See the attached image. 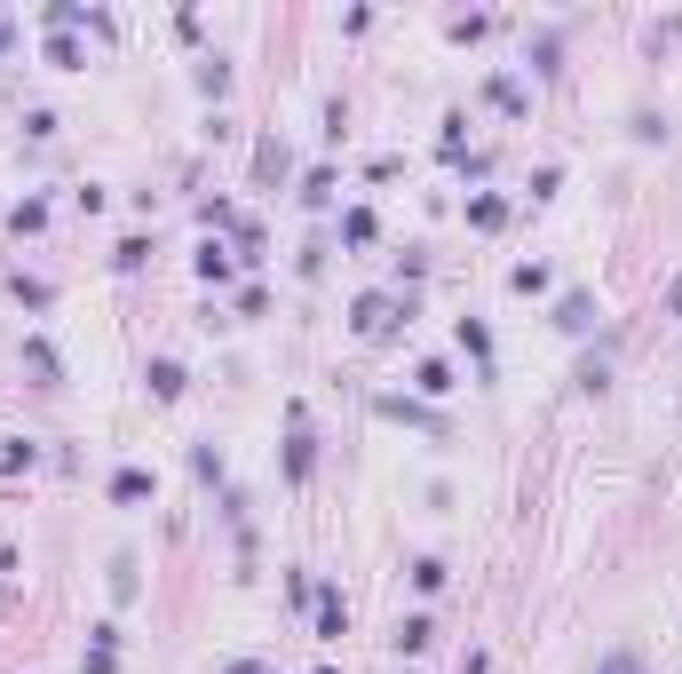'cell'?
I'll list each match as a JSON object with an SVG mask.
<instances>
[{
    "mask_svg": "<svg viewBox=\"0 0 682 674\" xmlns=\"http://www.w3.org/2000/svg\"><path fill=\"white\" fill-rule=\"evenodd\" d=\"M341 627H349V603L334 587H318V643H341Z\"/></svg>",
    "mask_w": 682,
    "mask_h": 674,
    "instance_id": "6da1fadb",
    "label": "cell"
},
{
    "mask_svg": "<svg viewBox=\"0 0 682 674\" xmlns=\"http://www.w3.org/2000/svg\"><path fill=\"white\" fill-rule=\"evenodd\" d=\"M556 326H564V334H587V326H595V294H564V302H556Z\"/></svg>",
    "mask_w": 682,
    "mask_h": 674,
    "instance_id": "7a4b0ae2",
    "label": "cell"
},
{
    "mask_svg": "<svg viewBox=\"0 0 682 674\" xmlns=\"http://www.w3.org/2000/svg\"><path fill=\"white\" fill-rule=\"evenodd\" d=\"M143 381H151V397H183V365H175V357H151Z\"/></svg>",
    "mask_w": 682,
    "mask_h": 674,
    "instance_id": "3957f363",
    "label": "cell"
},
{
    "mask_svg": "<svg viewBox=\"0 0 682 674\" xmlns=\"http://www.w3.org/2000/svg\"><path fill=\"white\" fill-rule=\"evenodd\" d=\"M112 500H119V508L151 500V468H119V476H112Z\"/></svg>",
    "mask_w": 682,
    "mask_h": 674,
    "instance_id": "277c9868",
    "label": "cell"
},
{
    "mask_svg": "<svg viewBox=\"0 0 682 674\" xmlns=\"http://www.w3.org/2000/svg\"><path fill=\"white\" fill-rule=\"evenodd\" d=\"M389 310H397L389 294H365V302H357V334H381V326H389Z\"/></svg>",
    "mask_w": 682,
    "mask_h": 674,
    "instance_id": "5b68a950",
    "label": "cell"
},
{
    "mask_svg": "<svg viewBox=\"0 0 682 674\" xmlns=\"http://www.w3.org/2000/svg\"><path fill=\"white\" fill-rule=\"evenodd\" d=\"M429 643H437V627H429L421 611H413V619H397V651H429Z\"/></svg>",
    "mask_w": 682,
    "mask_h": 674,
    "instance_id": "8992f818",
    "label": "cell"
},
{
    "mask_svg": "<svg viewBox=\"0 0 682 674\" xmlns=\"http://www.w3.org/2000/svg\"><path fill=\"white\" fill-rule=\"evenodd\" d=\"M460 349H468V357H476V365H484V373H492V334H484V326H476V318H460Z\"/></svg>",
    "mask_w": 682,
    "mask_h": 674,
    "instance_id": "52a82bcc",
    "label": "cell"
},
{
    "mask_svg": "<svg viewBox=\"0 0 682 674\" xmlns=\"http://www.w3.org/2000/svg\"><path fill=\"white\" fill-rule=\"evenodd\" d=\"M595 674H643V651H635V643H619V651H603V659H595Z\"/></svg>",
    "mask_w": 682,
    "mask_h": 674,
    "instance_id": "ba28073f",
    "label": "cell"
},
{
    "mask_svg": "<svg viewBox=\"0 0 682 674\" xmlns=\"http://www.w3.org/2000/svg\"><path fill=\"white\" fill-rule=\"evenodd\" d=\"M381 413H389V421H413V429H445L437 413H421V405H405V397H381Z\"/></svg>",
    "mask_w": 682,
    "mask_h": 674,
    "instance_id": "9c48e42d",
    "label": "cell"
},
{
    "mask_svg": "<svg viewBox=\"0 0 682 674\" xmlns=\"http://www.w3.org/2000/svg\"><path fill=\"white\" fill-rule=\"evenodd\" d=\"M310 460H318V452H310V437H302V429H294V445H286V476H294V484H302V476H310Z\"/></svg>",
    "mask_w": 682,
    "mask_h": 674,
    "instance_id": "30bf717a",
    "label": "cell"
},
{
    "mask_svg": "<svg viewBox=\"0 0 682 674\" xmlns=\"http://www.w3.org/2000/svg\"><path fill=\"white\" fill-rule=\"evenodd\" d=\"M254 175H262V183H278V175H286V151H278V143H262V151H254Z\"/></svg>",
    "mask_w": 682,
    "mask_h": 674,
    "instance_id": "8fae6325",
    "label": "cell"
},
{
    "mask_svg": "<svg viewBox=\"0 0 682 674\" xmlns=\"http://www.w3.org/2000/svg\"><path fill=\"white\" fill-rule=\"evenodd\" d=\"M16 302H24V310H48V278H24V270H16Z\"/></svg>",
    "mask_w": 682,
    "mask_h": 674,
    "instance_id": "7c38bea8",
    "label": "cell"
},
{
    "mask_svg": "<svg viewBox=\"0 0 682 674\" xmlns=\"http://www.w3.org/2000/svg\"><path fill=\"white\" fill-rule=\"evenodd\" d=\"M413 587H421V595H437V587H445V563L421 556V563H413Z\"/></svg>",
    "mask_w": 682,
    "mask_h": 674,
    "instance_id": "4fadbf2b",
    "label": "cell"
},
{
    "mask_svg": "<svg viewBox=\"0 0 682 674\" xmlns=\"http://www.w3.org/2000/svg\"><path fill=\"white\" fill-rule=\"evenodd\" d=\"M468 223H476V230H500V223H508V207H500V199H476V207H468Z\"/></svg>",
    "mask_w": 682,
    "mask_h": 674,
    "instance_id": "5bb4252c",
    "label": "cell"
},
{
    "mask_svg": "<svg viewBox=\"0 0 682 674\" xmlns=\"http://www.w3.org/2000/svg\"><path fill=\"white\" fill-rule=\"evenodd\" d=\"M341 238H349V246H365V238H373V215H365V207H349V215H341Z\"/></svg>",
    "mask_w": 682,
    "mask_h": 674,
    "instance_id": "9a60e30c",
    "label": "cell"
},
{
    "mask_svg": "<svg viewBox=\"0 0 682 674\" xmlns=\"http://www.w3.org/2000/svg\"><path fill=\"white\" fill-rule=\"evenodd\" d=\"M32 460H40V445H24V437H8V445H0V468H32Z\"/></svg>",
    "mask_w": 682,
    "mask_h": 674,
    "instance_id": "2e32d148",
    "label": "cell"
},
{
    "mask_svg": "<svg viewBox=\"0 0 682 674\" xmlns=\"http://www.w3.org/2000/svg\"><path fill=\"white\" fill-rule=\"evenodd\" d=\"M112 595H119V603L135 595V556H112Z\"/></svg>",
    "mask_w": 682,
    "mask_h": 674,
    "instance_id": "e0dca14e",
    "label": "cell"
},
{
    "mask_svg": "<svg viewBox=\"0 0 682 674\" xmlns=\"http://www.w3.org/2000/svg\"><path fill=\"white\" fill-rule=\"evenodd\" d=\"M508 286H516V294H540V286H548V270H540V262H516V278H508Z\"/></svg>",
    "mask_w": 682,
    "mask_h": 674,
    "instance_id": "ac0fdd59",
    "label": "cell"
},
{
    "mask_svg": "<svg viewBox=\"0 0 682 674\" xmlns=\"http://www.w3.org/2000/svg\"><path fill=\"white\" fill-rule=\"evenodd\" d=\"M413 381H421V389H429V397H445V389H453V373H445V365H437V357H429V365H421V373H413Z\"/></svg>",
    "mask_w": 682,
    "mask_h": 674,
    "instance_id": "d6986e66",
    "label": "cell"
},
{
    "mask_svg": "<svg viewBox=\"0 0 682 674\" xmlns=\"http://www.w3.org/2000/svg\"><path fill=\"white\" fill-rule=\"evenodd\" d=\"M191 468H199V484H215V476H223V452L199 445V452H191Z\"/></svg>",
    "mask_w": 682,
    "mask_h": 674,
    "instance_id": "ffe728a7",
    "label": "cell"
},
{
    "mask_svg": "<svg viewBox=\"0 0 682 674\" xmlns=\"http://www.w3.org/2000/svg\"><path fill=\"white\" fill-rule=\"evenodd\" d=\"M199 278H215V286L230 278V254H223V246H207V254H199Z\"/></svg>",
    "mask_w": 682,
    "mask_h": 674,
    "instance_id": "44dd1931",
    "label": "cell"
},
{
    "mask_svg": "<svg viewBox=\"0 0 682 674\" xmlns=\"http://www.w3.org/2000/svg\"><path fill=\"white\" fill-rule=\"evenodd\" d=\"M460 674H484V651H468V667H460Z\"/></svg>",
    "mask_w": 682,
    "mask_h": 674,
    "instance_id": "7402d4cb",
    "label": "cell"
},
{
    "mask_svg": "<svg viewBox=\"0 0 682 674\" xmlns=\"http://www.w3.org/2000/svg\"><path fill=\"white\" fill-rule=\"evenodd\" d=\"M667 310H682V278H675V286H667Z\"/></svg>",
    "mask_w": 682,
    "mask_h": 674,
    "instance_id": "603a6c76",
    "label": "cell"
}]
</instances>
